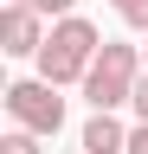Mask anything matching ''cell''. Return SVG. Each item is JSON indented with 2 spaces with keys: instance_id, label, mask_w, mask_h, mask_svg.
<instances>
[{
  "instance_id": "1",
  "label": "cell",
  "mask_w": 148,
  "mask_h": 154,
  "mask_svg": "<svg viewBox=\"0 0 148 154\" xmlns=\"http://www.w3.org/2000/svg\"><path fill=\"white\" fill-rule=\"evenodd\" d=\"M97 51H103V32L84 13H65V19H52V32L39 45V77H52V84H84V71H90Z\"/></svg>"
},
{
  "instance_id": "2",
  "label": "cell",
  "mask_w": 148,
  "mask_h": 154,
  "mask_svg": "<svg viewBox=\"0 0 148 154\" xmlns=\"http://www.w3.org/2000/svg\"><path fill=\"white\" fill-rule=\"evenodd\" d=\"M142 45H122V38H103V51L90 58L84 71V103L90 109H122L135 96V77H142Z\"/></svg>"
},
{
  "instance_id": "3",
  "label": "cell",
  "mask_w": 148,
  "mask_h": 154,
  "mask_svg": "<svg viewBox=\"0 0 148 154\" xmlns=\"http://www.w3.org/2000/svg\"><path fill=\"white\" fill-rule=\"evenodd\" d=\"M65 84H52V77H20V84H7V116L20 128H39V135H58L65 128Z\"/></svg>"
},
{
  "instance_id": "4",
  "label": "cell",
  "mask_w": 148,
  "mask_h": 154,
  "mask_svg": "<svg viewBox=\"0 0 148 154\" xmlns=\"http://www.w3.org/2000/svg\"><path fill=\"white\" fill-rule=\"evenodd\" d=\"M45 13L39 7H26V0H7V13H0V51L7 58H39V45H45Z\"/></svg>"
},
{
  "instance_id": "5",
  "label": "cell",
  "mask_w": 148,
  "mask_h": 154,
  "mask_svg": "<svg viewBox=\"0 0 148 154\" xmlns=\"http://www.w3.org/2000/svg\"><path fill=\"white\" fill-rule=\"evenodd\" d=\"M84 154H129V128L116 122V109H90V122H84Z\"/></svg>"
},
{
  "instance_id": "6",
  "label": "cell",
  "mask_w": 148,
  "mask_h": 154,
  "mask_svg": "<svg viewBox=\"0 0 148 154\" xmlns=\"http://www.w3.org/2000/svg\"><path fill=\"white\" fill-rule=\"evenodd\" d=\"M39 141H45L39 128H20V122H13V135H7V141H0V154H45Z\"/></svg>"
},
{
  "instance_id": "7",
  "label": "cell",
  "mask_w": 148,
  "mask_h": 154,
  "mask_svg": "<svg viewBox=\"0 0 148 154\" xmlns=\"http://www.w3.org/2000/svg\"><path fill=\"white\" fill-rule=\"evenodd\" d=\"M109 7H116V19H122V26L148 32V0H109Z\"/></svg>"
},
{
  "instance_id": "8",
  "label": "cell",
  "mask_w": 148,
  "mask_h": 154,
  "mask_svg": "<svg viewBox=\"0 0 148 154\" xmlns=\"http://www.w3.org/2000/svg\"><path fill=\"white\" fill-rule=\"evenodd\" d=\"M26 7H39V13H52V19H65L71 7H77V0H26Z\"/></svg>"
},
{
  "instance_id": "9",
  "label": "cell",
  "mask_w": 148,
  "mask_h": 154,
  "mask_svg": "<svg viewBox=\"0 0 148 154\" xmlns=\"http://www.w3.org/2000/svg\"><path fill=\"white\" fill-rule=\"evenodd\" d=\"M129 109H135L142 122H148V77H135V96H129Z\"/></svg>"
},
{
  "instance_id": "10",
  "label": "cell",
  "mask_w": 148,
  "mask_h": 154,
  "mask_svg": "<svg viewBox=\"0 0 148 154\" xmlns=\"http://www.w3.org/2000/svg\"><path fill=\"white\" fill-rule=\"evenodd\" d=\"M129 154H148V122H135V128H129Z\"/></svg>"
},
{
  "instance_id": "11",
  "label": "cell",
  "mask_w": 148,
  "mask_h": 154,
  "mask_svg": "<svg viewBox=\"0 0 148 154\" xmlns=\"http://www.w3.org/2000/svg\"><path fill=\"white\" fill-rule=\"evenodd\" d=\"M142 58H148V45H142Z\"/></svg>"
}]
</instances>
